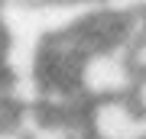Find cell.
Instances as JSON below:
<instances>
[{
  "label": "cell",
  "instance_id": "obj_3",
  "mask_svg": "<svg viewBox=\"0 0 146 139\" xmlns=\"http://www.w3.org/2000/svg\"><path fill=\"white\" fill-rule=\"evenodd\" d=\"M127 97H130V103L146 117V74H136V81H133V88H130Z\"/></svg>",
  "mask_w": 146,
  "mask_h": 139
},
{
  "label": "cell",
  "instance_id": "obj_4",
  "mask_svg": "<svg viewBox=\"0 0 146 139\" xmlns=\"http://www.w3.org/2000/svg\"><path fill=\"white\" fill-rule=\"evenodd\" d=\"M127 52H130V62H133V68H136V74H146V39L133 42Z\"/></svg>",
  "mask_w": 146,
  "mask_h": 139
},
{
  "label": "cell",
  "instance_id": "obj_1",
  "mask_svg": "<svg viewBox=\"0 0 146 139\" xmlns=\"http://www.w3.org/2000/svg\"><path fill=\"white\" fill-rule=\"evenodd\" d=\"M136 81V68L123 45H98L84 52L75 68V88L84 100L127 97Z\"/></svg>",
  "mask_w": 146,
  "mask_h": 139
},
{
  "label": "cell",
  "instance_id": "obj_5",
  "mask_svg": "<svg viewBox=\"0 0 146 139\" xmlns=\"http://www.w3.org/2000/svg\"><path fill=\"white\" fill-rule=\"evenodd\" d=\"M0 139H29L16 123H0Z\"/></svg>",
  "mask_w": 146,
  "mask_h": 139
},
{
  "label": "cell",
  "instance_id": "obj_2",
  "mask_svg": "<svg viewBox=\"0 0 146 139\" xmlns=\"http://www.w3.org/2000/svg\"><path fill=\"white\" fill-rule=\"evenodd\" d=\"M84 129L91 139H146V117L130 103V97L88 100Z\"/></svg>",
  "mask_w": 146,
  "mask_h": 139
}]
</instances>
